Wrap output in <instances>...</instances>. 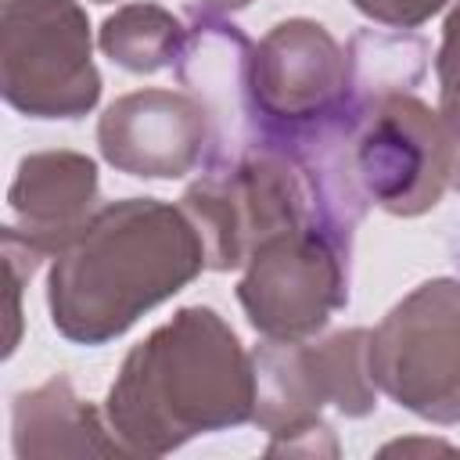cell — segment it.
<instances>
[{
    "label": "cell",
    "instance_id": "obj_7",
    "mask_svg": "<svg viewBox=\"0 0 460 460\" xmlns=\"http://www.w3.org/2000/svg\"><path fill=\"white\" fill-rule=\"evenodd\" d=\"M345 262L349 248L341 241L320 226H298L255 248L237 298L270 341H302L345 305Z\"/></svg>",
    "mask_w": 460,
    "mask_h": 460
},
{
    "label": "cell",
    "instance_id": "obj_5",
    "mask_svg": "<svg viewBox=\"0 0 460 460\" xmlns=\"http://www.w3.org/2000/svg\"><path fill=\"white\" fill-rule=\"evenodd\" d=\"M4 93L36 119L93 108L101 75L90 61L86 14L72 0H4Z\"/></svg>",
    "mask_w": 460,
    "mask_h": 460
},
{
    "label": "cell",
    "instance_id": "obj_3",
    "mask_svg": "<svg viewBox=\"0 0 460 460\" xmlns=\"http://www.w3.org/2000/svg\"><path fill=\"white\" fill-rule=\"evenodd\" d=\"M370 331H341L320 345L298 341H266L255 363V420L270 435H284L270 453H284L295 435H331L320 424V406L334 402L341 413L359 417L374 410V377H370ZM334 453L331 446H323Z\"/></svg>",
    "mask_w": 460,
    "mask_h": 460
},
{
    "label": "cell",
    "instance_id": "obj_8",
    "mask_svg": "<svg viewBox=\"0 0 460 460\" xmlns=\"http://www.w3.org/2000/svg\"><path fill=\"white\" fill-rule=\"evenodd\" d=\"M208 133V111L201 101L172 90H140L115 101L97 140L111 165L133 176H183L198 165Z\"/></svg>",
    "mask_w": 460,
    "mask_h": 460
},
{
    "label": "cell",
    "instance_id": "obj_10",
    "mask_svg": "<svg viewBox=\"0 0 460 460\" xmlns=\"http://www.w3.org/2000/svg\"><path fill=\"white\" fill-rule=\"evenodd\" d=\"M101 47L129 72H155L183 58L187 32L169 11L155 4H129L104 22Z\"/></svg>",
    "mask_w": 460,
    "mask_h": 460
},
{
    "label": "cell",
    "instance_id": "obj_12",
    "mask_svg": "<svg viewBox=\"0 0 460 460\" xmlns=\"http://www.w3.org/2000/svg\"><path fill=\"white\" fill-rule=\"evenodd\" d=\"M101 4H104V0H101Z\"/></svg>",
    "mask_w": 460,
    "mask_h": 460
},
{
    "label": "cell",
    "instance_id": "obj_9",
    "mask_svg": "<svg viewBox=\"0 0 460 460\" xmlns=\"http://www.w3.org/2000/svg\"><path fill=\"white\" fill-rule=\"evenodd\" d=\"M97 194V169L90 158L72 151L32 155L18 165L11 187V208L25 219V230H14L40 255L61 252L90 219V201Z\"/></svg>",
    "mask_w": 460,
    "mask_h": 460
},
{
    "label": "cell",
    "instance_id": "obj_2",
    "mask_svg": "<svg viewBox=\"0 0 460 460\" xmlns=\"http://www.w3.org/2000/svg\"><path fill=\"white\" fill-rule=\"evenodd\" d=\"M255 417V363L205 305L180 309L140 341L111 392L108 424L126 453H169L194 435Z\"/></svg>",
    "mask_w": 460,
    "mask_h": 460
},
{
    "label": "cell",
    "instance_id": "obj_4",
    "mask_svg": "<svg viewBox=\"0 0 460 460\" xmlns=\"http://www.w3.org/2000/svg\"><path fill=\"white\" fill-rule=\"evenodd\" d=\"M370 377L399 406L460 420V284L428 280L370 334Z\"/></svg>",
    "mask_w": 460,
    "mask_h": 460
},
{
    "label": "cell",
    "instance_id": "obj_11",
    "mask_svg": "<svg viewBox=\"0 0 460 460\" xmlns=\"http://www.w3.org/2000/svg\"><path fill=\"white\" fill-rule=\"evenodd\" d=\"M352 4L385 25H420L424 18L446 7V0H352Z\"/></svg>",
    "mask_w": 460,
    "mask_h": 460
},
{
    "label": "cell",
    "instance_id": "obj_6",
    "mask_svg": "<svg viewBox=\"0 0 460 460\" xmlns=\"http://www.w3.org/2000/svg\"><path fill=\"white\" fill-rule=\"evenodd\" d=\"M352 172L359 190L381 208L417 216L438 205L453 180V137L417 97H374L352 137Z\"/></svg>",
    "mask_w": 460,
    "mask_h": 460
},
{
    "label": "cell",
    "instance_id": "obj_1",
    "mask_svg": "<svg viewBox=\"0 0 460 460\" xmlns=\"http://www.w3.org/2000/svg\"><path fill=\"white\" fill-rule=\"evenodd\" d=\"M201 266H208L205 244L187 212L155 198L104 205L54 252V327L72 341L101 345L176 295Z\"/></svg>",
    "mask_w": 460,
    "mask_h": 460
}]
</instances>
